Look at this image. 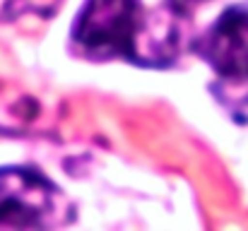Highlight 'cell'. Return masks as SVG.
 I'll return each instance as SVG.
<instances>
[{"instance_id":"277c9868","label":"cell","mask_w":248,"mask_h":231,"mask_svg":"<svg viewBox=\"0 0 248 231\" xmlns=\"http://www.w3.org/2000/svg\"><path fill=\"white\" fill-rule=\"evenodd\" d=\"M46 5H56L51 0H0V10L5 17H17L24 12H36V15H48Z\"/></svg>"},{"instance_id":"3957f363","label":"cell","mask_w":248,"mask_h":231,"mask_svg":"<svg viewBox=\"0 0 248 231\" xmlns=\"http://www.w3.org/2000/svg\"><path fill=\"white\" fill-rule=\"evenodd\" d=\"M198 53L224 79H248V2L219 15L198 44Z\"/></svg>"},{"instance_id":"5b68a950","label":"cell","mask_w":248,"mask_h":231,"mask_svg":"<svg viewBox=\"0 0 248 231\" xmlns=\"http://www.w3.org/2000/svg\"><path fill=\"white\" fill-rule=\"evenodd\" d=\"M176 5H193V2H202V0H173Z\"/></svg>"},{"instance_id":"6da1fadb","label":"cell","mask_w":248,"mask_h":231,"mask_svg":"<svg viewBox=\"0 0 248 231\" xmlns=\"http://www.w3.org/2000/svg\"><path fill=\"white\" fill-rule=\"evenodd\" d=\"M142 5L140 0H84L73 27V41L96 58H125L145 63L140 51Z\"/></svg>"},{"instance_id":"7a4b0ae2","label":"cell","mask_w":248,"mask_h":231,"mask_svg":"<svg viewBox=\"0 0 248 231\" xmlns=\"http://www.w3.org/2000/svg\"><path fill=\"white\" fill-rule=\"evenodd\" d=\"M70 215L65 193L46 176L22 166L0 169V224L61 227Z\"/></svg>"}]
</instances>
